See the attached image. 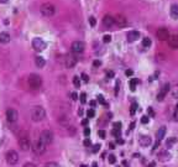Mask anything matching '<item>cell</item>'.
Instances as JSON below:
<instances>
[{
  "label": "cell",
  "instance_id": "83f0119b",
  "mask_svg": "<svg viewBox=\"0 0 178 167\" xmlns=\"http://www.w3.org/2000/svg\"><path fill=\"white\" fill-rule=\"evenodd\" d=\"M137 82H139L137 79H131V80H130V88H131V91H132V92L136 89V84H137Z\"/></svg>",
  "mask_w": 178,
  "mask_h": 167
},
{
  "label": "cell",
  "instance_id": "484cf974",
  "mask_svg": "<svg viewBox=\"0 0 178 167\" xmlns=\"http://www.w3.org/2000/svg\"><path fill=\"white\" fill-rule=\"evenodd\" d=\"M177 142V139L176 137H169L168 140H167V142H166V145H167V147H171L172 145H174Z\"/></svg>",
  "mask_w": 178,
  "mask_h": 167
},
{
  "label": "cell",
  "instance_id": "7402d4cb",
  "mask_svg": "<svg viewBox=\"0 0 178 167\" xmlns=\"http://www.w3.org/2000/svg\"><path fill=\"white\" fill-rule=\"evenodd\" d=\"M164 135H166V126H161V128L157 130V134H156L157 140H158V141L162 140V139L164 137Z\"/></svg>",
  "mask_w": 178,
  "mask_h": 167
},
{
  "label": "cell",
  "instance_id": "f6af8a7d",
  "mask_svg": "<svg viewBox=\"0 0 178 167\" xmlns=\"http://www.w3.org/2000/svg\"><path fill=\"white\" fill-rule=\"evenodd\" d=\"M107 77H108L109 79H110V78H113V77H114V72H113V71H109V72L107 73Z\"/></svg>",
  "mask_w": 178,
  "mask_h": 167
},
{
  "label": "cell",
  "instance_id": "44dd1931",
  "mask_svg": "<svg viewBox=\"0 0 178 167\" xmlns=\"http://www.w3.org/2000/svg\"><path fill=\"white\" fill-rule=\"evenodd\" d=\"M35 63H36V66H37L38 68H42V67H45V64H46V61H45V58H43V57H41V56H37V57L35 58Z\"/></svg>",
  "mask_w": 178,
  "mask_h": 167
},
{
  "label": "cell",
  "instance_id": "4dcf8cb0",
  "mask_svg": "<svg viewBox=\"0 0 178 167\" xmlns=\"http://www.w3.org/2000/svg\"><path fill=\"white\" fill-rule=\"evenodd\" d=\"M89 24H91V26H95L97 20H95V18H94V16H91V18H89Z\"/></svg>",
  "mask_w": 178,
  "mask_h": 167
},
{
  "label": "cell",
  "instance_id": "be15d7a7",
  "mask_svg": "<svg viewBox=\"0 0 178 167\" xmlns=\"http://www.w3.org/2000/svg\"><path fill=\"white\" fill-rule=\"evenodd\" d=\"M0 2H2V3H6V2H8V0H0Z\"/></svg>",
  "mask_w": 178,
  "mask_h": 167
},
{
  "label": "cell",
  "instance_id": "cb8c5ba5",
  "mask_svg": "<svg viewBox=\"0 0 178 167\" xmlns=\"http://www.w3.org/2000/svg\"><path fill=\"white\" fill-rule=\"evenodd\" d=\"M151 43H152V41H151V39H148V37H145V39H142V46L144 47H150L151 46Z\"/></svg>",
  "mask_w": 178,
  "mask_h": 167
},
{
  "label": "cell",
  "instance_id": "4fadbf2b",
  "mask_svg": "<svg viewBox=\"0 0 178 167\" xmlns=\"http://www.w3.org/2000/svg\"><path fill=\"white\" fill-rule=\"evenodd\" d=\"M168 46L173 50L178 48V35L177 34H173L168 37Z\"/></svg>",
  "mask_w": 178,
  "mask_h": 167
},
{
  "label": "cell",
  "instance_id": "52a82bcc",
  "mask_svg": "<svg viewBox=\"0 0 178 167\" xmlns=\"http://www.w3.org/2000/svg\"><path fill=\"white\" fill-rule=\"evenodd\" d=\"M6 162L9 165H16L19 162V153L14 150H10L6 152Z\"/></svg>",
  "mask_w": 178,
  "mask_h": 167
},
{
  "label": "cell",
  "instance_id": "7a4b0ae2",
  "mask_svg": "<svg viewBox=\"0 0 178 167\" xmlns=\"http://www.w3.org/2000/svg\"><path fill=\"white\" fill-rule=\"evenodd\" d=\"M46 118V110L42 108V107H34L32 110H31V119L36 123L38 121H42L43 119Z\"/></svg>",
  "mask_w": 178,
  "mask_h": 167
},
{
  "label": "cell",
  "instance_id": "f35d334b",
  "mask_svg": "<svg viewBox=\"0 0 178 167\" xmlns=\"http://www.w3.org/2000/svg\"><path fill=\"white\" fill-rule=\"evenodd\" d=\"M141 123H142V124H147V123H148V116H146V115L142 116V118H141Z\"/></svg>",
  "mask_w": 178,
  "mask_h": 167
},
{
  "label": "cell",
  "instance_id": "ee69618b",
  "mask_svg": "<svg viewBox=\"0 0 178 167\" xmlns=\"http://www.w3.org/2000/svg\"><path fill=\"white\" fill-rule=\"evenodd\" d=\"M93 64H94V67H99V66L102 64V62H100L99 59H95V61L93 62Z\"/></svg>",
  "mask_w": 178,
  "mask_h": 167
},
{
  "label": "cell",
  "instance_id": "680465c9",
  "mask_svg": "<svg viewBox=\"0 0 178 167\" xmlns=\"http://www.w3.org/2000/svg\"><path fill=\"white\" fill-rule=\"evenodd\" d=\"M91 105H92V107H95V102H94V100H92V102H91Z\"/></svg>",
  "mask_w": 178,
  "mask_h": 167
},
{
  "label": "cell",
  "instance_id": "d6a6232c",
  "mask_svg": "<svg viewBox=\"0 0 178 167\" xmlns=\"http://www.w3.org/2000/svg\"><path fill=\"white\" fill-rule=\"evenodd\" d=\"M46 167H61V166L58 163H56V162H47Z\"/></svg>",
  "mask_w": 178,
  "mask_h": 167
},
{
  "label": "cell",
  "instance_id": "ab89813d",
  "mask_svg": "<svg viewBox=\"0 0 178 167\" xmlns=\"http://www.w3.org/2000/svg\"><path fill=\"white\" fill-rule=\"evenodd\" d=\"M84 135H85V136H89V135H91V129H89V128H85V129H84Z\"/></svg>",
  "mask_w": 178,
  "mask_h": 167
},
{
  "label": "cell",
  "instance_id": "5bb4252c",
  "mask_svg": "<svg viewBox=\"0 0 178 167\" xmlns=\"http://www.w3.org/2000/svg\"><path fill=\"white\" fill-rule=\"evenodd\" d=\"M115 24H116L119 27H125V26L127 25V19H126L125 16H123V15H118V16L115 18Z\"/></svg>",
  "mask_w": 178,
  "mask_h": 167
},
{
  "label": "cell",
  "instance_id": "816d5d0a",
  "mask_svg": "<svg viewBox=\"0 0 178 167\" xmlns=\"http://www.w3.org/2000/svg\"><path fill=\"white\" fill-rule=\"evenodd\" d=\"M88 123H89V119H84V120H82V125H84V126H85Z\"/></svg>",
  "mask_w": 178,
  "mask_h": 167
},
{
  "label": "cell",
  "instance_id": "2e32d148",
  "mask_svg": "<svg viewBox=\"0 0 178 167\" xmlns=\"http://www.w3.org/2000/svg\"><path fill=\"white\" fill-rule=\"evenodd\" d=\"M126 37H127V41L134 42V41H136V40L140 39V32L139 31H129L127 35H126Z\"/></svg>",
  "mask_w": 178,
  "mask_h": 167
},
{
  "label": "cell",
  "instance_id": "f907efd6",
  "mask_svg": "<svg viewBox=\"0 0 178 167\" xmlns=\"http://www.w3.org/2000/svg\"><path fill=\"white\" fill-rule=\"evenodd\" d=\"M72 99H73V100H77V99H78L77 93H72Z\"/></svg>",
  "mask_w": 178,
  "mask_h": 167
},
{
  "label": "cell",
  "instance_id": "30bf717a",
  "mask_svg": "<svg viewBox=\"0 0 178 167\" xmlns=\"http://www.w3.org/2000/svg\"><path fill=\"white\" fill-rule=\"evenodd\" d=\"M156 36H157V39L160 41H166V40H168V37L171 36V34H169V31L166 27H161V29L157 30Z\"/></svg>",
  "mask_w": 178,
  "mask_h": 167
},
{
  "label": "cell",
  "instance_id": "5b68a950",
  "mask_svg": "<svg viewBox=\"0 0 178 167\" xmlns=\"http://www.w3.org/2000/svg\"><path fill=\"white\" fill-rule=\"evenodd\" d=\"M32 48L35 51H37V52H41V51H43L46 48V42L42 39L36 37V39L32 40Z\"/></svg>",
  "mask_w": 178,
  "mask_h": 167
},
{
  "label": "cell",
  "instance_id": "9f6ffc18",
  "mask_svg": "<svg viewBox=\"0 0 178 167\" xmlns=\"http://www.w3.org/2000/svg\"><path fill=\"white\" fill-rule=\"evenodd\" d=\"M148 113H150V115H153V110L151 108H148Z\"/></svg>",
  "mask_w": 178,
  "mask_h": 167
},
{
  "label": "cell",
  "instance_id": "11a10c76",
  "mask_svg": "<svg viewBox=\"0 0 178 167\" xmlns=\"http://www.w3.org/2000/svg\"><path fill=\"white\" fill-rule=\"evenodd\" d=\"M134 128H135V123H131V124H130V130H132Z\"/></svg>",
  "mask_w": 178,
  "mask_h": 167
},
{
  "label": "cell",
  "instance_id": "94428289",
  "mask_svg": "<svg viewBox=\"0 0 178 167\" xmlns=\"http://www.w3.org/2000/svg\"><path fill=\"white\" fill-rule=\"evenodd\" d=\"M78 114H79V115H82V114H83V110H82V109H79V112H78Z\"/></svg>",
  "mask_w": 178,
  "mask_h": 167
},
{
  "label": "cell",
  "instance_id": "6da1fadb",
  "mask_svg": "<svg viewBox=\"0 0 178 167\" xmlns=\"http://www.w3.org/2000/svg\"><path fill=\"white\" fill-rule=\"evenodd\" d=\"M27 83H29V87H30L31 89L37 91V89H40V88H41V86H42V78H41L38 74L32 73V74H30V75H29Z\"/></svg>",
  "mask_w": 178,
  "mask_h": 167
},
{
  "label": "cell",
  "instance_id": "e7e4bbea",
  "mask_svg": "<svg viewBox=\"0 0 178 167\" xmlns=\"http://www.w3.org/2000/svg\"><path fill=\"white\" fill-rule=\"evenodd\" d=\"M80 167H87V166H85V165H82V166H80Z\"/></svg>",
  "mask_w": 178,
  "mask_h": 167
},
{
  "label": "cell",
  "instance_id": "8d00e7d4",
  "mask_svg": "<svg viewBox=\"0 0 178 167\" xmlns=\"http://www.w3.org/2000/svg\"><path fill=\"white\" fill-rule=\"evenodd\" d=\"M116 162V157L114 155H109V163H115Z\"/></svg>",
  "mask_w": 178,
  "mask_h": 167
},
{
  "label": "cell",
  "instance_id": "8992f818",
  "mask_svg": "<svg viewBox=\"0 0 178 167\" xmlns=\"http://www.w3.org/2000/svg\"><path fill=\"white\" fill-rule=\"evenodd\" d=\"M71 50H72L73 53H77V55L83 53L84 50H85V45H84L83 41H74L71 46Z\"/></svg>",
  "mask_w": 178,
  "mask_h": 167
},
{
  "label": "cell",
  "instance_id": "db71d44e",
  "mask_svg": "<svg viewBox=\"0 0 178 167\" xmlns=\"http://www.w3.org/2000/svg\"><path fill=\"white\" fill-rule=\"evenodd\" d=\"M148 167H156V162H151V163L148 165Z\"/></svg>",
  "mask_w": 178,
  "mask_h": 167
},
{
  "label": "cell",
  "instance_id": "ba28073f",
  "mask_svg": "<svg viewBox=\"0 0 178 167\" xmlns=\"http://www.w3.org/2000/svg\"><path fill=\"white\" fill-rule=\"evenodd\" d=\"M46 144H43L41 140H37L36 142H34V145H32V151L35 152V153H38V155H41V153H43L45 151H46Z\"/></svg>",
  "mask_w": 178,
  "mask_h": 167
},
{
  "label": "cell",
  "instance_id": "bcb514c9",
  "mask_svg": "<svg viewBox=\"0 0 178 167\" xmlns=\"http://www.w3.org/2000/svg\"><path fill=\"white\" fill-rule=\"evenodd\" d=\"M120 128H121V123H114V129L120 130Z\"/></svg>",
  "mask_w": 178,
  "mask_h": 167
},
{
  "label": "cell",
  "instance_id": "6f0895ef",
  "mask_svg": "<svg viewBox=\"0 0 178 167\" xmlns=\"http://www.w3.org/2000/svg\"><path fill=\"white\" fill-rule=\"evenodd\" d=\"M118 142H119V144H124V140H123V139H118Z\"/></svg>",
  "mask_w": 178,
  "mask_h": 167
},
{
  "label": "cell",
  "instance_id": "d590c367",
  "mask_svg": "<svg viewBox=\"0 0 178 167\" xmlns=\"http://www.w3.org/2000/svg\"><path fill=\"white\" fill-rule=\"evenodd\" d=\"M98 135H99V137H100V139H105L107 132H105L104 130H99V131H98Z\"/></svg>",
  "mask_w": 178,
  "mask_h": 167
},
{
  "label": "cell",
  "instance_id": "d6986e66",
  "mask_svg": "<svg viewBox=\"0 0 178 167\" xmlns=\"http://www.w3.org/2000/svg\"><path fill=\"white\" fill-rule=\"evenodd\" d=\"M77 64V58L74 56H68L66 58V67L67 68H73Z\"/></svg>",
  "mask_w": 178,
  "mask_h": 167
},
{
  "label": "cell",
  "instance_id": "4316f807",
  "mask_svg": "<svg viewBox=\"0 0 178 167\" xmlns=\"http://www.w3.org/2000/svg\"><path fill=\"white\" fill-rule=\"evenodd\" d=\"M172 96L173 98H178V83L174 84V87L172 88Z\"/></svg>",
  "mask_w": 178,
  "mask_h": 167
},
{
  "label": "cell",
  "instance_id": "74e56055",
  "mask_svg": "<svg viewBox=\"0 0 178 167\" xmlns=\"http://www.w3.org/2000/svg\"><path fill=\"white\" fill-rule=\"evenodd\" d=\"M67 131L71 134V135H74L75 134V129L73 128V126H68V129H67Z\"/></svg>",
  "mask_w": 178,
  "mask_h": 167
},
{
  "label": "cell",
  "instance_id": "9c48e42d",
  "mask_svg": "<svg viewBox=\"0 0 178 167\" xmlns=\"http://www.w3.org/2000/svg\"><path fill=\"white\" fill-rule=\"evenodd\" d=\"M6 119H8L9 123H16L18 119H19V113H18V110H15V109H13V108L8 109V110H6Z\"/></svg>",
  "mask_w": 178,
  "mask_h": 167
},
{
  "label": "cell",
  "instance_id": "ac0fdd59",
  "mask_svg": "<svg viewBox=\"0 0 178 167\" xmlns=\"http://www.w3.org/2000/svg\"><path fill=\"white\" fill-rule=\"evenodd\" d=\"M169 15L173 20H178V5L177 4H172L171 9H169Z\"/></svg>",
  "mask_w": 178,
  "mask_h": 167
},
{
  "label": "cell",
  "instance_id": "91938a15",
  "mask_svg": "<svg viewBox=\"0 0 178 167\" xmlns=\"http://www.w3.org/2000/svg\"><path fill=\"white\" fill-rule=\"evenodd\" d=\"M123 163H124V166H126V167H129V163H127V162H126V161H124V162H123Z\"/></svg>",
  "mask_w": 178,
  "mask_h": 167
},
{
  "label": "cell",
  "instance_id": "8fae6325",
  "mask_svg": "<svg viewBox=\"0 0 178 167\" xmlns=\"http://www.w3.org/2000/svg\"><path fill=\"white\" fill-rule=\"evenodd\" d=\"M19 146H20V149H21L22 151L30 150V147H31L30 139H29L27 136H21V137L19 139Z\"/></svg>",
  "mask_w": 178,
  "mask_h": 167
},
{
  "label": "cell",
  "instance_id": "b9f144b4",
  "mask_svg": "<svg viewBox=\"0 0 178 167\" xmlns=\"http://www.w3.org/2000/svg\"><path fill=\"white\" fill-rule=\"evenodd\" d=\"M100 145H94V147H93V152H98L99 150H100Z\"/></svg>",
  "mask_w": 178,
  "mask_h": 167
},
{
  "label": "cell",
  "instance_id": "7dc6e473",
  "mask_svg": "<svg viewBox=\"0 0 178 167\" xmlns=\"http://www.w3.org/2000/svg\"><path fill=\"white\" fill-rule=\"evenodd\" d=\"M125 74L129 77V75H132V74H134V72H132L131 69H126V71H125Z\"/></svg>",
  "mask_w": 178,
  "mask_h": 167
},
{
  "label": "cell",
  "instance_id": "f1b7e54d",
  "mask_svg": "<svg viewBox=\"0 0 178 167\" xmlns=\"http://www.w3.org/2000/svg\"><path fill=\"white\" fill-rule=\"evenodd\" d=\"M94 115H95V112H94V109H89V110L87 112V116H88V119L94 118Z\"/></svg>",
  "mask_w": 178,
  "mask_h": 167
},
{
  "label": "cell",
  "instance_id": "e575fe53",
  "mask_svg": "<svg viewBox=\"0 0 178 167\" xmlns=\"http://www.w3.org/2000/svg\"><path fill=\"white\" fill-rule=\"evenodd\" d=\"M97 98H98V102H99L100 104H104V105H107V103H105V99H104V97H103V96H98Z\"/></svg>",
  "mask_w": 178,
  "mask_h": 167
},
{
  "label": "cell",
  "instance_id": "681fc988",
  "mask_svg": "<svg viewBox=\"0 0 178 167\" xmlns=\"http://www.w3.org/2000/svg\"><path fill=\"white\" fill-rule=\"evenodd\" d=\"M24 167H36L34 163H30V162H27V163H25L24 165Z\"/></svg>",
  "mask_w": 178,
  "mask_h": 167
},
{
  "label": "cell",
  "instance_id": "277c9868",
  "mask_svg": "<svg viewBox=\"0 0 178 167\" xmlns=\"http://www.w3.org/2000/svg\"><path fill=\"white\" fill-rule=\"evenodd\" d=\"M40 140L46 144V145H50L52 141H53V132L51 130H43L40 135Z\"/></svg>",
  "mask_w": 178,
  "mask_h": 167
},
{
  "label": "cell",
  "instance_id": "d4e9b609",
  "mask_svg": "<svg viewBox=\"0 0 178 167\" xmlns=\"http://www.w3.org/2000/svg\"><path fill=\"white\" fill-rule=\"evenodd\" d=\"M73 84H74L75 88H79V86H80V79H79L78 75H74V77H73Z\"/></svg>",
  "mask_w": 178,
  "mask_h": 167
},
{
  "label": "cell",
  "instance_id": "e0dca14e",
  "mask_svg": "<svg viewBox=\"0 0 178 167\" xmlns=\"http://www.w3.org/2000/svg\"><path fill=\"white\" fill-rule=\"evenodd\" d=\"M139 144L142 146V147H148L151 145V137L150 136H146V135H142L139 140Z\"/></svg>",
  "mask_w": 178,
  "mask_h": 167
},
{
  "label": "cell",
  "instance_id": "603a6c76",
  "mask_svg": "<svg viewBox=\"0 0 178 167\" xmlns=\"http://www.w3.org/2000/svg\"><path fill=\"white\" fill-rule=\"evenodd\" d=\"M158 158L164 162V161H168V160L171 158V155H169V152H167V151H162V152L158 153Z\"/></svg>",
  "mask_w": 178,
  "mask_h": 167
},
{
  "label": "cell",
  "instance_id": "7bdbcfd3",
  "mask_svg": "<svg viewBox=\"0 0 178 167\" xmlns=\"http://www.w3.org/2000/svg\"><path fill=\"white\" fill-rule=\"evenodd\" d=\"M84 145H85V146H91V145H92V141L89 140V139H85V140H84Z\"/></svg>",
  "mask_w": 178,
  "mask_h": 167
},
{
  "label": "cell",
  "instance_id": "836d02e7",
  "mask_svg": "<svg viewBox=\"0 0 178 167\" xmlns=\"http://www.w3.org/2000/svg\"><path fill=\"white\" fill-rule=\"evenodd\" d=\"M85 102H87V94H85V93H82V94H80V103L84 104Z\"/></svg>",
  "mask_w": 178,
  "mask_h": 167
},
{
  "label": "cell",
  "instance_id": "9a60e30c",
  "mask_svg": "<svg viewBox=\"0 0 178 167\" xmlns=\"http://www.w3.org/2000/svg\"><path fill=\"white\" fill-rule=\"evenodd\" d=\"M103 24H104V26H107V27H111V26H114V24H115V19H114L111 15H105L104 19H103Z\"/></svg>",
  "mask_w": 178,
  "mask_h": 167
},
{
  "label": "cell",
  "instance_id": "f546056e",
  "mask_svg": "<svg viewBox=\"0 0 178 167\" xmlns=\"http://www.w3.org/2000/svg\"><path fill=\"white\" fill-rule=\"evenodd\" d=\"M136 109H137V104H136V103H132V105H131V110H130V114L134 115L135 112H136Z\"/></svg>",
  "mask_w": 178,
  "mask_h": 167
},
{
  "label": "cell",
  "instance_id": "7c38bea8",
  "mask_svg": "<svg viewBox=\"0 0 178 167\" xmlns=\"http://www.w3.org/2000/svg\"><path fill=\"white\" fill-rule=\"evenodd\" d=\"M169 88H171V86L168 84V83H166V84L161 88V91L158 92V94H157V100H163L164 99V97L167 96V93H168V91H169Z\"/></svg>",
  "mask_w": 178,
  "mask_h": 167
},
{
  "label": "cell",
  "instance_id": "f5cc1de1",
  "mask_svg": "<svg viewBox=\"0 0 178 167\" xmlns=\"http://www.w3.org/2000/svg\"><path fill=\"white\" fill-rule=\"evenodd\" d=\"M109 149L114 150V149H115V144H114V142H109Z\"/></svg>",
  "mask_w": 178,
  "mask_h": 167
},
{
  "label": "cell",
  "instance_id": "6125c7cd",
  "mask_svg": "<svg viewBox=\"0 0 178 167\" xmlns=\"http://www.w3.org/2000/svg\"><path fill=\"white\" fill-rule=\"evenodd\" d=\"M93 167H98V163H97V162H93Z\"/></svg>",
  "mask_w": 178,
  "mask_h": 167
},
{
  "label": "cell",
  "instance_id": "1f68e13d",
  "mask_svg": "<svg viewBox=\"0 0 178 167\" xmlns=\"http://www.w3.org/2000/svg\"><path fill=\"white\" fill-rule=\"evenodd\" d=\"M111 41V36L110 35H105L104 37H103V42L104 43H108V42H110Z\"/></svg>",
  "mask_w": 178,
  "mask_h": 167
},
{
  "label": "cell",
  "instance_id": "3957f363",
  "mask_svg": "<svg viewBox=\"0 0 178 167\" xmlns=\"http://www.w3.org/2000/svg\"><path fill=\"white\" fill-rule=\"evenodd\" d=\"M41 14L43 15V16H46V18H51V16H53L55 15V13H56V8H55V5L53 4H51V3H43L42 5H41Z\"/></svg>",
  "mask_w": 178,
  "mask_h": 167
},
{
  "label": "cell",
  "instance_id": "60d3db41",
  "mask_svg": "<svg viewBox=\"0 0 178 167\" xmlns=\"http://www.w3.org/2000/svg\"><path fill=\"white\" fill-rule=\"evenodd\" d=\"M82 79H83L85 83H87V82H89V78H88V75H87L85 73H83V74H82Z\"/></svg>",
  "mask_w": 178,
  "mask_h": 167
},
{
  "label": "cell",
  "instance_id": "ffe728a7",
  "mask_svg": "<svg viewBox=\"0 0 178 167\" xmlns=\"http://www.w3.org/2000/svg\"><path fill=\"white\" fill-rule=\"evenodd\" d=\"M10 40H11V37H10V35L8 32H2V34H0V43H4V45L9 43Z\"/></svg>",
  "mask_w": 178,
  "mask_h": 167
},
{
  "label": "cell",
  "instance_id": "c3c4849f",
  "mask_svg": "<svg viewBox=\"0 0 178 167\" xmlns=\"http://www.w3.org/2000/svg\"><path fill=\"white\" fill-rule=\"evenodd\" d=\"M119 86H120V82H116V86H115V94L118 96V91H119Z\"/></svg>",
  "mask_w": 178,
  "mask_h": 167
}]
</instances>
